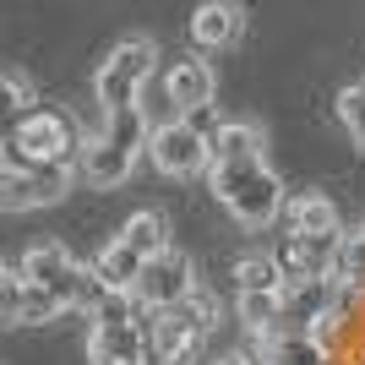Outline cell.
Masks as SVG:
<instances>
[{
    "mask_svg": "<svg viewBox=\"0 0 365 365\" xmlns=\"http://www.w3.org/2000/svg\"><path fill=\"white\" fill-rule=\"evenodd\" d=\"M333 278H338V284H349V289H365V235H360V229H354V235H344Z\"/></svg>",
    "mask_w": 365,
    "mask_h": 365,
    "instance_id": "19",
    "label": "cell"
},
{
    "mask_svg": "<svg viewBox=\"0 0 365 365\" xmlns=\"http://www.w3.org/2000/svg\"><path fill=\"white\" fill-rule=\"evenodd\" d=\"M88 267H93V278H98L104 289H120V294H131V289H137V278H142V257L120 240V235H115Z\"/></svg>",
    "mask_w": 365,
    "mask_h": 365,
    "instance_id": "15",
    "label": "cell"
},
{
    "mask_svg": "<svg viewBox=\"0 0 365 365\" xmlns=\"http://www.w3.org/2000/svg\"><path fill=\"white\" fill-rule=\"evenodd\" d=\"M360 235H365V224H360Z\"/></svg>",
    "mask_w": 365,
    "mask_h": 365,
    "instance_id": "23",
    "label": "cell"
},
{
    "mask_svg": "<svg viewBox=\"0 0 365 365\" xmlns=\"http://www.w3.org/2000/svg\"><path fill=\"white\" fill-rule=\"evenodd\" d=\"M120 240L148 262V257H164L169 245H175V224H169V213H158V207H142V213H131L120 224Z\"/></svg>",
    "mask_w": 365,
    "mask_h": 365,
    "instance_id": "14",
    "label": "cell"
},
{
    "mask_svg": "<svg viewBox=\"0 0 365 365\" xmlns=\"http://www.w3.org/2000/svg\"><path fill=\"white\" fill-rule=\"evenodd\" d=\"M338 120H344V131H349L354 142H365V82H349V88L338 93Z\"/></svg>",
    "mask_w": 365,
    "mask_h": 365,
    "instance_id": "20",
    "label": "cell"
},
{
    "mask_svg": "<svg viewBox=\"0 0 365 365\" xmlns=\"http://www.w3.org/2000/svg\"><path fill=\"white\" fill-rule=\"evenodd\" d=\"M284 235H338V202L327 191H305L278 213Z\"/></svg>",
    "mask_w": 365,
    "mask_h": 365,
    "instance_id": "13",
    "label": "cell"
},
{
    "mask_svg": "<svg viewBox=\"0 0 365 365\" xmlns=\"http://www.w3.org/2000/svg\"><path fill=\"white\" fill-rule=\"evenodd\" d=\"M213 66L202 61V55H185V61H175L169 66V76H164V98H169V109L175 115H191V109H207L213 104Z\"/></svg>",
    "mask_w": 365,
    "mask_h": 365,
    "instance_id": "10",
    "label": "cell"
},
{
    "mask_svg": "<svg viewBox=\"0 0 365 365\" xmlns=\"http://www.w3.org/2000/svg\"><path fill=\"white\" fill-rule=\"evenodd\" d=\"M142 311V305H137ZM148 354V333L137 317L125 322H93L88 327V365H142Z\"/></svg>",
    "mask_w": 365,
    "mask_h": 365,
    "instance_id": "8",
    "label": "cell"
},
{
    "mask_svg": "<svg viewBox=\"0 0 365 365\" xmlns=\"http://www.w3.org/2000/svg\"><path fill=\"white\" fill-rule=\"evenodd\" d=\"M213 175V197L240 229H267L284 213V180L267 164H240V169H207Z\"/></svg>",
    "mask_w": 365,
    "mask_h": 365,
    "instance_id": "2",
    "label": "cell"
},
{
    "mask_svg": "<svg viewBox=\"0 0 365 365\" xmlns=\"http://www.w3.org/2000/svg\"><path fill=\"white\" fill-rule=\"evenodd\" d=\"M213 365H251V354H245V349H235V354H218Z\"/></svg>",
    "mask_w": 365,
    "mask_h": 365,
    "instance_id": "21",
    "label": "cell"
},
{
    "mask_svg": "<svg viewBox=\"0 0 365 365\" xmlns=\"http://www.w3.org/2000/svg\"><path fill=\"white\" fill-rule=\"evenodd\" d=\"M262 349H267V365H338L311 333H278V338H267Z\"/></svg>",
    "mask_w": 365,
    "mask_h": 365,
    "instance_id": "18",
    "label": "cell"
},
{
    "mask_svg": "<svg viewBox=\"0 0 365 365\" xmlns=\"http://www.w3.org/2000/svg\"><path fill=\"white\" fill-rule=\"evenodd\" d=\"M6 273H11V267H6V262H0V284H6Z\"/></svg>",
    "mask_w": 365,
    "mask_h": 365,
    "instance_id": "22",
    "label": "cell"
},
{
    "mask_svg": "<svg viewBox=\"0 0 365 365\" xmlns=\"http://www.w3.org/2000/svg\"><path fill=\"white\" fill-rule=\"evenodd\" d=\"M76 164H28L6 169L0 164V213H33V207H55L71 191Z\"/></svg>",
    "mask_w": 365,
    "mask_h": 365,
    "instance_id": "4",
    "label": "cell"
},
{
    "mask_svg": "<svg viewBox=\"0 0 365 365\" xmlns=\"http://www.w3.org/2000/svg\"><path fill=\"white\" fill-rule=\"evenodd\" d=\"M235 317L245 322V333L267 344L278 338V317H284V294H235Z\"/></svg>",
    "mask_w": 365,
    "mask_h": 365,
    "instance_id": "16",
    "label": "cell"
},
{
    "mask_svg": "<svg viewBox=\"0 0 365 365\" xmlns=\"http://www.w3.org/2000/svg\"><path fill=\"white\" fill-rule=\"evenodd\" d=\"M245 28V11L240 0H197V11H191V38L197 49H224L235 44Z\"/></svg>",
    "mask_w": 365,
    "mask_h": 365,
    "instance_id": "12",
    "label": "cell"
},
{
    "mask_svg": "<svg viewBox=\"0 0 365 365\" xmlns=\"http://www.w3.org/2000/svg\"><path fill=\"white\" fill-rule=\"evenodd\" d=\"M148 158L158 175H169V180H197L202 169H213V148H207V137L202 131H191L185 120H164L148 131Z\"/></svg>",
    "mask_w": 365,
    "mask_h": 365,
    "instance_id": "5",
    "label": "cell"
},
{
    "mask_svg": "<svg viewBox=\"0 0 365 365\" xmlns=\"http://www.w3.org/2000/svg\"><path fill=\"white\" fill-rule=\"evenodd\" d=\"M338 245H344V229L338 235H278V245L267 257L278 262L284 284H305V278H333Z\"/></svg>",
    "mask_w": 365,
    "mask_h": 365,
    "instance_id": "6",
    "label": "cell"
},
{
    "mask_svg": "<svg viewBox=\"0 0 365 365\" xmlns=\"http://www.w3.org/2000/svg\"><path fill=\"white\" fill-rule=\"evenodd\" d=\"M207 148H213V169L267 164V137H262V125H251V120H218Z\"/></svg>",
    "mask_w": 365,
    "mask_h": 365,
    "instance_id": "11",
    "label": "cell"
},
{
    "mask_svg": "<svg viewBox=\"0 0 365 365\" xmlns=\"http://www.w3.org/2000/svg\"><path fill=\"white\" fill-rule=\"evenodd\" d=\"M360 153H365V142H360Z\"/></svg>",
    "mask_w": 365,
    "mask_h": 365,
    "instance_id": "24",
    "label": "cell"
},
{
    "mask_svg": "<svg viewBox=\"0 0 365 365\" xmlns=\"http://www.w3.org/2000/svg\"><path fill=\"white\" fill-rule=\"evenodd\" d=\"M153 61H158L153 38H125V44L109 49L104 61H98V71H93V98H98V109L115 115V109L137 104V93L153 82Z\"/></svg>",
    "mask_w": 365,
    "mask_h": 365,
    "instance_id": "3",
    "label": "cell"
},
{
    "mask_svg": "<svg viewBox=\"0 0 365 365\" xmlns=\"http://www.w3.org/2000/svg\"><path fill=\"white\" fill-rule=\"evenodd\" d=\"M229 278H235V294H278L284 289V273H278V262L267 251L262 257H235Z\"/></svg>",
    "mask_w": 365,
    "mask_h": 365,
    "instance_id": "17",
    "label": "cell"
},
{
    "mask_svg": "<svg viewBox=\"0 0 365 365\" xmlns=\"http://www.w3.org/2000/svg\"><path fill=\"white\" fill-rule=\"evenodd\" d=\"M137 158H142V153H125V148H115L109 137H93V142H82V153H76V175H82L93 191H115V185L131 180Z\"/></svg>",
    "mask_w": 365,
    "mask_h": 365,
    "instance_id": "9",
    "label": "cell"
},
{
    "mask_svg": "<svg viewBox=\"0 0 365 365\" xmlns=\"http://www.w3.org/2000/svg\"><path fill=\"white\" fill-rule=\"evenodd\" d=\"M191 289H197V262L169 245L164 257L142 262V278H137V289H131V294H137L142 305H153V311H169V305H180Z\"/></svg>",
    "mask_w": 365,
    "mask_h": 365,
    "instance_id": "7",
    "label": "cell"
},
{
    "mask_svg": "<svg viewBox=\"0 0 365 365\" xmlns=\"http://www.w3.org/2000/svg\"><path fill=\"white\" fill-rule=\"evenodd\" d=\"M82 153V131L66 109L55 104H33L22 115V125L11 131V142L0 148V164L6 169H28V164H76Z\"/></svg>",
    "mask_w": 365,
    "mask_h": 365,
    "instance_id": "1",
    "label": "cell"
}]
</instances>
